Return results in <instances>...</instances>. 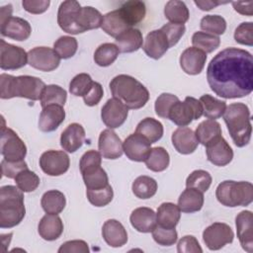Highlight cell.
Listing matches in <instances>:
<instances>
[{"label": "cell", "mask_w": 253, "mask_h": 253, "mask_svg": "<svg viewBox=\"0 0 253 253\" xmlns=\"http://www.w3.org/2000/svg\"><path fill=\"white\" fill-rule=\"evenodd\" d=\"M12 12H13V8H12L11 4L3 6L0 11V23L4 22L8 18L12 17Z\"/></svg>", "instance_id": "cell-63"}, {"label": "cell", "mask_w": 253, "mask_h": 253, "mask_svg": "<svg viewBox=\"0 0 253 253\" xmlns=\"http://www.w3.org/2000/svg\"><path fill=\"white\" fill-rule=\"evenodd\" d=\"M195 134L199 143L206 146L221 136V126L215 120H206L199 124Z\"/></svg>", "instance_id": "cell-34"}, {"label": "cell", "mask_w": 253, "mask_h": 253, "mask_svg": "<svg viewBox=\"0 0 253 253\" xmlns=\"http://www.w3.org/2000/svg\"><path fill=\"white\" fill-rule=\"evenodd\" d=\"M194 3L203 11H210L211 9H214L215 7H217L218 5L221 4H226V2H219V1H211V0H206V1H202V0H195Z\"/></svg>", "instance_id": "cell-62"}, {"label": "cell", "mask_w": 253, "mask_h": 253, "mask_svg": "<svg viewBox=\"0 0 253 253\" xmlns=\"http://www.w3.org/2000/svg\"><path fill=\"white\" fill-rule=\"evenodd\" d=\"M181 217L178 205L173 203H162L156 212L157 225L165 228H175Z\"/></svg>", "instance_id": "cell-32"}, {"label": "cell", "mask_w": 253, "mask_h": 253, "mask_svg": "<svg viewBox=\"0 0 253 253\" xmlns=\"http://www.w3.org/2000/svg\"><path fill=\"white\" fill-rule=\"evenodd\" d=\"M110 90L114 98L120 100L130 110L144 107L149 100L147 88L137 79L126 74L114 77L110 82Z\"/></svg>", "instance_id": "cell-2"}, {"label": "cell", "mask_w": 253, "mask_h": 253, "mask_svg": "<svg viewBox=\"0 0 253 253\" xmlns=\"http://www.w3.org/2000/svg\"><path fill=\"white\" fill-rule=\"evenodd\" d=\"M41 205L46 213L58 214L64 210L66 199L62 192L58 190H49L42 195Z\"/></svg>", "instance_id": "cell-35"}, {"label": "cell", "mask_w": 253, "mask_h": 253, "mask_svg": "<svg viewBox=\"0 0 253 253\" xmlns=\"http://www.w3.org/2000/svg\"><path fill=\"white\" fill-rule=\"evenodd\" d=\"M206 152L208 160L215 166H225L233 158V150L222 135L206 145Z\"/></svg>", "instance_id": "cell-18"}, {"label": "cell", "mask_w": 253, "mask_h": 253, "mask_svg": "<svg viewBox=\"0 0 253 253\" xmlns=\"http://www.w3.org/2000/svg\"><path fill=\"white\" fill-rule=\"evenodd\" d=\"M45 86L46 85L42 79L35 76H13L6 73L0 75L1 99L21 97L32 101H38L41 99Z\"/></svg>", "instance_id": "cell-3"}, {"label": "cell", "mask_w": 253, "mask_h": 253, "mask_svg": "<svg viewBox=\"0 0 253 253\" xmlns=\"http://www.w3.org/2000/svg\"><path fill=\"white\" fill-rule=\"evenodd\" d=\"M200 27L203 31H205V33L218 37L225 32L226 21L219 15H206L202 18Z\"/></svg>", "instance_id": "cell-46"}, {"label": "cell", "mask_w": 253, "mask_h": 253, "mask_svg": "<svg viewBox=\"0 0 253 253\" xmlns=\"http://www.w3.org/2000/svg\"><path fill=\"white\" fill-rule=\"evenodd\" d=\"M129 221L135 230L142 233L152 232L157 225L155 211L146 207H140L133 210L130 213Z\"/></svg>", "instance_id": "cell-25"}, {"label": "cell", "mask_w": 253, "mask_h": 253, "mask_svg": "<svg viewBox=\"0 0 253 253\" xmlns=\"http://www.w3.org/2000/svg\"><path fill=\"white\" fill-rule=\"evenodd\" d=\"M128 109L118 99H109L101 110V119L109 128L120 127L126 120Z\"/></svg>", "instance_id": "cell-14"}, {"label": "cell", "mask_w": 253, "mask_h": 253, "mask_svg": "<svg viewBox=\"0 0 253 253\" xmlns=\"http://www.w3.org/2000/svg\"><path fill=\"white\" fill-rule=\"evenodd\" d=\"M49 0H24L22 2L23 8L31 14H42L49 7Z\"/></svg>", "instance_id": "cell-60"}, {"label": "cell", "mask_w": 253, "mask_h": 253, "mask_svg": "<svg viewBox=\"0 0 253 253\" xmlns=\"http://www.w3.org/2000/svg\"><path fill=\"white\" fill-rule=\"evenodd\" d=\"M40 236L46 241H53L63 232V222L57 214L46 213L42 217L38 225Z\"/></svg>", "instance_id": "cell-27"}, {"label": "cell", "mask_w": 253, "mask_h": 253, "mask_svg": "<svg viewBox=\"0 0 253 253\" xmlns=\"http://www.w3.org/2000/svg\"><path fill=\"white\" fill-rule=\"evenodd\" d=\"M28 63V53L20 46L0 41V67L3 70H16Z\"/></svg>", "instance_id": "cell-12"}, {"label": "cell", "mask_w": 253, "mask_h": 253, "mask_svg": "<svg viewBox=\"0 0 253 253\" xmlns=\"http://www.w3.org/2000/svg\"><path fill=\"white\" fill-rule=\"evenodd\" d=\"M203 116V108L199 100L194 97H186L183 102L178 100L171 107L168 119L179 126H187L194 120Z\"/></svg>", "instance_id": "cell-7"}, {"label": "cell", "mask_w": 253, "mask_h": 253, "mask_svg": "<svg viewBox=\"0 0 253 253\" xmlns=\"http://www.w3.org/2000/svg\"><path fill=\"white\" fill-rule=\"evenodd\" d=\"M103 17L104 16L97 9L91 6L81 7L76 18V25L79 33L82 34L89 30L101 28Z\"/></svg>", "instance_id": "cell-28"}, {"label": "cell", "mask_w": 253, "mask_h": 253, "mask_svg": "<svg viewBox=\"0 0 253 253\" xmlns=\"http://www.w3.org/2000/svg\"><path fill=\"white\" fill-rule=\"evenodd\" d=\"M82 178L87 190H98L109 185L108 175L102 167L83 173Z\"/></svg>", "instance_id": "cell-44"}, {"label": "cell", "mask_w": 253, "mask_h": 253, "mask_svg": "<svg viewBox=\"0 0 253 253\" xmlns=\"http://www.w3.org/2000/svg\"><path fill=\"white\" fill-rule=\"evenodd\" d=\"M169 47L167 37L160 29L148 33L142 46L146 55L153 59L161 58Z\"/></svg>", "instance_id": "cell-22"}, {"label": "cell", "mask_w": 253, "mask_h": 253, "mask_svg": "<svg viewBox=\"0 0 253 253\" xmlns=\"http://www.w3.org/2000/svg\"><path fill=\"white\" fill-rule=\"evenodd\" d=\"M206 61L207 53L195 46L186 48L180 56V66L189 75L200 74L205 67Z\"/></svg>", "instance_id": "cell-20"}, {"label": "cell", "mask_w": 253, "mask_h": 253, "mask_svg": "<svg viewBox=\"0 0 253 253\" xmlns=\"http://www.w3.org/2000/svg\"><path fill=\"white\" fill-rule=\"evenodd\" d=\"M101 28L109 36L117 38L131 27L125 20L120 10L117 9L104 15Z\"/></svg>", "instance_id": "cell-30"}, {"label": "cell", "mask_w": 253, "mask_h": 253, "mask_svg": "<svg viewBox=\"0 0 253 253\" xmlns=\"http://www.w3.org/2000/svg\"><path fill=\"white\" fill-rule=\"evenodd\" d=\"M164 15L170 23L184 25L190 17L189 9L185 2L179 0L168 1L164 7Z\"/></svg>", "instance_id": "cell-37"}, {"label": "cell", "mask_w": 253, "mask_h": 253, "mask_svg": "<svg viewBox=\"0 0 253 253\" xmlns=\"http://www.w3.org/2000/svg\"><path fill=\"white\" fill-rule=\"evenodd\" d=\"M15 182L17 187L24 193H30L37 190L41 180L40 177L34 172L28 169L20 171L15 177Z\"/></svg>", "instance_id": "cell-48"}, {"label": "cell", "mask_w": 253, "mask_h": 253, "mask_svg": "<svg viewBox=\"0 0 253 253\" xmlns=\"http://www.w3.org/2000/svg\"><path fill=\"white\" fill-rule=\"evenodd\" d=\"M232 6L234 10L245 16H252L253 14V1H248V2H232Z\"/></svg>", "instance_id": "cell-61"}, {"label": "cell", "mask_w": 253, "mask_h": 253, "mask_svg": "<svg viewBox=\"0 0 253 253\" xmlns=\"http://www.w3.org/2000/svg\"><path fill=\"white\" fill-rule=\"evenodd\" d=\"M199 101L203 108V115L209 120L221 118L226 109V103L224 101L218 100L210 94L203 95Z\"/></svg>", "instance_id": "cell-38"}, {"label": "cell", "mask_w": 253, "mask_h": 253, "mask_svg": "<svg viewBox=\"0 0 253 253\" xmlns=\"http://www.w3.org/2000/svg\"><path fill=\"white\" fill-rule=\"evenodd\" d=\"M204 206V193L194 188H186L178 199L180 211L187 213L199 211Z\"/></svg>", "instance_id": "cell-31"}, {"label": "cell", "mask_w": 253, "mask_h": 253, "mask_svg": "<svg viewBox=\"0 0 253 253\" xmlns=\"http://www.w3.org/2000/svg\"><path fill=\"white\" fill-rule=\"evenodd\" d=\"M101 163H102L101 153L93 149L88 150L81 156V159L79 162L80 172L81 174H83L85 172L101 167Z\"/></svg>", "instance_id": "cell-53"}, {"label": "cell", "mask_w": 253, "mask_h": 253, "mask_svg": "<svg viewBox=\"0 0 253 253\" xmlns=\"http://www.w3.org/2000/svg\"><path fill=\"white\" fill-rule=\"evenodd\" d=\"M94 81L87 73H79L69 83V92L77 97H84L93 86Z\"/></svg>", "instance_id": "cell-49"}, {"label": "cell", "mask_w": 253, "mask_h": 253, "mask_svg": "<svg viewBox=\"0 0 253 253\" xmlns=\"http://www.w3.org/2000/svg\"><path fill=\"white\" fill-rule=\"evenodd\" d=\"M223 120L228 132L237 147H244L251 139L252 126L250 111L243 103H232L226 106Z\"/></svg>", "instance_id": "cell-4"}, {"label": "cell", "mask_w": 253, "mask_h": 253, "mask_svg": "<svg viewBox=\"0 0 253 253\" xmlns=\"http://www.w3.org/2000/svg\"><path fill=\"white\" fill-rule=\"evenodd\" d=\"M103 95H104V90L102 85L99 82L94 81L91 90L88 92L87 95L83 97V100L85 105L89 107H93L99 104V102L103 98Z\"/></svg>", "instance_id": "cell-59"}, {"label": "cell", "mask_w": 253, "mask_h": 253, "mask_svg": "<svg viewBox=\"0 0 253 253\" xmlns=\"http://www.w3.org/2000/svg\"><path fill=\"white\" fill-rule=\"evenodd\" d=\"M0 24V32L3 37L22 42L28 40L31 36L32 27L23 18L12 16Z\"/></svg>", "instance_id": "cell-19"}, {"label": "cell", "mask_w": 253, "mask_h": 253, "mask_svg": "<svg viewBox=\"0 0 253 253\" xmlns=\"http://www.w3.org/2000/svg\"><path fill=\"white\" fill-rule=\"evenodd\" d=\"M143 43L142 34L138 29L130 28L116 38L115 44L120 52L128 53L138 50Z\"/></svg>", "instance_id": "cell-29"}, {"label": "cell", "mask_w": 253, "mask_h": 253, "mask_svg": "<svg viewBox=\"0 0 253 253\" xmlns=\"http://www.w3.org/2000/svg\"><path fill=\"white\" fill-rule=\"evenodd\" d=\"M70 160L66 152L61 150H47L40 157V166L48 176H60L69 169Z\"/></svg>", "instance_id": "cell-11"}, {"label": "cell", "mask_w": 253, "mask_h": 253, "mask_svg": "<svg viewBox=\"0 0 253 253\" xmlns=\"http://www.w3.org/2000/svg\"><path fill=\"white\" fill-rule=\"evenodd\" d=\"M26 214L24 192L16 186L0 188V227L12 228L18 225Z\"/></svg>", "instance_id": "cell-5"}, {"label": "cell", "mask_w": 253, "mask_h": 253, "mask_svg": "<svg viewBox=\"0 0 253 253\" xmlns=\"http://www.w3.org/2000/svg\"><path fill=\"white\" fill-rule=\"evenodd\" d=\"M65 111L63 106L52 104L42 108L39 119V128L43 132L55 130L64 121Z\"/></svg>", "instance_id": "cell-21"}, {"label": "cell", "mask_w": 253, "mask_h": 253, "mask_svg": "<svg viewBox=\"0 0 253 253\" xmlns=\"http://www.w3.org/2000/svg\"><path fill=\"white\" fill-rule=\"evenodd\" d=\"M89 247L84 240H69L58 249V253H88Z\"/></svg>", "instance_id": "cell-58"}, {"label": "cell", "mask_w": 253, "mask_h": 253, "mask_svg": "<svg viewBox=\"0 0 253 253\" xmlns=\"http://www.w3.org/2000/svg\"><path fill=\"white\" fill-rule=\"evenodd\" d=\"M150 141L138 132L129 134L123 142V149L126 157L131 161L144 162L151 147Z\"/></svg>", "instance_id": "cell-13"}, {"label": "cell", "mask_w": 253, "mask_h": 253, "mask_svg": "<svg viewBox=\"0 0 253 253\" xmlns=\"http://www.w3.org/2000/svg\"><path fill=\"white\" fill-rule=\"evenodd\" d=\"M78 48L77 40L73 37L62 36L58 38L53 43V49L59 55L60 58L68 59L72 57Z\"/></svg>", "instance_id": "cell-47"}, {"label": "cell", "mask_w": 253, "mask_h": 253, "mask_svg": "<svg viewBox=\"0 0 253 253\" xmlns=\"http://www.w3.org/2000/svg\"><path fill=\"white\" fill-rule=\"evenodd\" d=\"M119 10L131 28L132 26L140 23L146 14L145 4L138 0L126 1L119 8Z\"/></svg>", "instance_id": "cell-33"}, {"label": "cell", "mask_w": 253, "mask_h": 253, "mask_svg": "<svg viewBox=\"0 0 253 253\" xmlns=\"http://www.w3.org/2000/svg\"><path fill=\"white\" fill-rule=\"evenodd\" d=\"M215 197L225 207H246L253 201V186L247 181L226 180L216 187Z\"/></svg>", "instance_id": "cell-6"}, {"label": "cell", "mask_w": 253, "mask_h": 253, "mask_svg": "<svg viewBox=\"0 0 253 253\" xmlns=\"http://www.w3.org/2000/svg\"><path fill=\"white\" fill-rule=\"evenodd\" d=\"M85 129L77 123H72L66 126L60 135V145L63 150L73 153L77 151L84 143Z\"/></svg>", "instance_id": "cell-24"}, {"label": "cell", "mask_w": 253, "mask_h": 253, "mask_svg": "<svg viewBox=\"0 0 253 253\" xmlns=\"http://www.w3.org/2000/svg\"><path fill=\"white\" fill-rule=\"evenodd\" d=\"M211 89L224 99L248 96L253 90V57L241 48L227 47L215 54L207 68Z\"/></svg>", "instance_id": "cell-1"}, {"label": "cell", "mask_w": 253, "mask_h": 253, "mask_svg": "<svg viewBox=\"0 0 253 253\" xmlns=\"http://www.w3.org/2000/svg\"><path fill=\"white\" fill-rule=\"evenodd\" d=\"M177 251L179 253H202L203 249L195 236L185 235L179 240Z\"/></svg>", "instance_id": "cell-56"}, {"label": "cell", "mask_w": 253, "mask_h": 253, "mask_svg": "<svg viewBox=\"0 0 253 253\" xmlns=\"http://www.w3.org/2000/svg\"><path fill=\"white\" fill-rule=\"evenodd\" d=\"M144 162L149 170L153 172H161L169 166L170 156L165 148L157 146L151 148Z\"/></svg>", "instance_id": "cell-40"}, {"label": "cell", "mask_w": 253, "mask_h": 253, "mask_svg": "<svg viewBox=\"0 0 253 253\" xmlns=\"http://www.w3.org/2000/svg\"><path fill=\"white\" fill-rule=\"evenodd\" d=\"M66 99H67V93L62 87L55 84H50L44 87L40 101H41V106L44 108L52 104L64 106L66 103Z\"/></svg>", "instance_id": "cell-41"}, {"label": "cell", "mask_w": 253, "mask_h": 253, "mask_svg": "<svg viewBox=\"0 0 253 253\" xmlns=\"http://www.w3.org/2000/svg\"><path fill=\"white\" fill-rule=\"evenodd\" d=\"M132 193L138 199L146 200L152 198L157 192V182L149 176H138L132 183Z\"/></svg>", "instance_id": "cell-39"}, {"label": "cell", "mask_w": 253, "mask_h": 253, "mask_svg": "<svg viewBox=\"0 0 253 253\" xmlns=\"http://www.w3.org/2000/svg\"><path fill=\"white\" fill-rule=\"evenodd\" d=\"M237 237L241 247L248 253L253 252V214L250 211H242L235 217Z\"/></svg>", "instance_id": "cell-17"}, {"label": "cell", "mask_w": 253, "mask_h": 253, "mask_svg": "<svg viewBox=\"0 0 253 253\" xmlns=\"http://www.w3.org/2000/svg\"><path fill=\"white\" fill-rule=\"evenodd\" d=\"M86 196L90 204L101 208L109 205L114 197L112 186L109 184L106 187L98 190H86Z\"/></svg>", "instance_id": "cell-50"}, {"label": "cell", "mask_w": 253, "mask_h": 253, "mask_svg": "<svg viewBox=\"0 0 253 253\" xmlns=\"http://www.w3.org/2000/svg\"><path fill=\"white\" fill-rule=\"evenodd\" d=\"M81 9L80 3L75 0H66L60 3L57 12V24L60 29L71 35H78L76 18Z\"/></svg>", "instance_id": "cell-15"}, {"label": "cell", "mask_w": 253, "mask_h": 253, "mask_svg": "<svg viewBox=\"0 0 253 253\" xmlns=\"http://www.w3.org/2000/svg\"><path fill=\"white\" fill-rule=\"evenodd\" d=\"M234 40L236 42L248 46L253 45V23L243 22L234 31Z\"/></svg>", "instance_id": "cell-54"}, {"label": "cell", "mask_w": 253, "mask_h": 253, "mask_svg": "<svg viewBox=\"0 0 253 253\" xmlns=\"http://www.w3.org/2000/svg\"><path fill=\"white\" fill-rule=\"evenodd\" d=\"M212 178L211 174L206 170H195L193 171L186 179V187L194 188L199 190L202 193H205L209 190L211 184Z\"/></svg>", "instance_id": "cell-45"}, {"label": "cell", "mask_w": 253, "mask_h": 253, "mask_svg": "<svg viewBox=\"0 0 253 253\" xmlns=\"http://www.w3.org/2000/svg\"><path fill=\"white\" fill-rule=\"evenodd\" d=\"M179 100V98L173 94L170 93H162L159 95L155 101L154 109L155 113L158 117L163 119H168V114L173 106L174 103H176Z\"/></svg>", "instance_id": "cell-52"}, {"label": "cell", "mask_w": 253, "mask_h": 253, "mask_svg": "<svg viewBox=\"0 0 253 253\" xmlns=\"http://www.w3.org/2000/svg\"><path fill=\"white\" fill-rule=\"evenodd\" d=\"M160 30L165 34V36L167 37V40L169 42V46L172 47L184 36V34L186 32V27H185V25H182V24L168 23V24H165L164 26H162Z\"/></svg>", "instance_id": "cell-55"}, {"label": "cell", "mask_w": 253, "mask_h": 253, "mask_svg": "<svg viewBox=\"0 0 253 253\" xmlns=\"http://www.w3.org/2000/svg\"><path fill=\"white\" fill-rule=\"evenodd\" d=\"M192 43L195 47L202 49L206 53H210L219 46L220 39L209 33L196 32L192 37Z\"/></svg>", "instance_id": "cell-43"}, {"label": "cell", "mask_w": 253, "mask_h": 253, "mask_svg": "<svg viewBox=\"0 0 253 253\" xmlns=\"http://www.w3.org/2000/svg\"><path fill=\"white\" fill-rule=\"evenodd\" d=\"M120 50L115 43L105 42L100 44L94 52V61L97 65L106 67L115 62Z\"/></svg>", "instance_id": "cell-42"}, {"label": "cell", "mask_w": 253, "mask_h": 253, "mask_svg": "<svg viewBox=\"0 0 253 253\" xmlns=\"http://www.w3.org/2000/svg\"><path fill=\"white\" fill-rule=\"evenodd\" d=\"M102 236L106 243L114 248L122 247L127 242V232L117 219H108L102 227Z\"/></svg>", "instance_id": "cell-26"}, {"label": "cell", "mask_w": 253, "mask_h": 253, "mask_svg": "<svg viewBox=\"0 0 253 253\" xmlns=\"http://www.w3.org/2000/svg\"><path fill=\"white\" fill-rule=\"evenodd\" d=\"M234 233L231 227L223 222H213L203 232V240L210 250H219L231 243Z\"/></svg>", "instance_id": "cell-9"}, {"label": "cell", "mask_w": 253, "mask_h": 253, "mask_svg": "<svg viewBox=\"0 0 253 253\" xmlns=\"http://www.w3.org/2000/svg\"><path fill=\"white\" fill-rule=\"evenodd\" d=\"M1 154L8 161L24 160L27 154L25 142L13 129L5 126L1 130Z\"/></svg>", "instance_id": "cell-8"}, {"label": "cell", "mask_w": 253, "mask_h": 253, "mask_svg": "<svg viewBox=\"0 0 253 253\" xmlns=\"http://www.w3.org/2000/svg\"><path fill=\"white\" fill-rule=\"evenodd\" d=\"M163 131V125L153 118L143 119L138 123L135 128V132L142 134L150 141V143H155L161 139Z\"/></svg>", "instance_id": "cell-36"}, {"label": "cell", "mask_w": 253, "mask_h": 253, "mask_svg": "<svg viewBox=\"0 0 253 253\" xmlns=\"http://www.w3.org/2000/svg\"><path fill=\"white\" fill-rule=\"evenodd\" d=\"M98 148L106 159H118L123 155V142L119 135L111 128L101 131L98 140Z\"/></svg>", "instance_id": "cell-16"}, {"label": "cell", "mask_w": 253, "mask_h": 253, "mask_svg": "<svg viewBox=\"0 0 253 253\" xmlns=\"http://www.w3.org/2000/svg\"><path fill=\"white\" fill-rule=\"evenodd\" d=\"M152 237L154 241L161 246H171L176 243L178 233L175 228H165L159 225L152 230Z\"/></svg>", "instance_id": "cell-51"}, {"label": "cell", "mask_w": 253, "mask_h": 253, "mask_svg": "<svg viewBox=\"0 0 253 253\" xmlns=\"http://www.w3.org/2000/svg\"><path fill=\"white\" fill-rule=\"evenodd\" d=\"M28 164L25 162V160L21 161H8L3 159L1 161V169H2V174L3 176L10 178V179H15L17 174L24 170L28 169Z\"/></svg>", "instance_id": "cell-57"}, {"label": "cell", "mask_w": 253, "mask_h": 253, "mask_svg": "<svg viewBox=\"0 0 253 253\" xmlns=\"http://www.w3.org/2000/svg\"><path fill=\"white\" fill-rule=\"evenodd\" d=\"M171 140L174 148L181 154H191L199 145L194 130L188 126H179L175 129L172 133Z\"/></svg>", "instance_id": "cell-23"}, {"label": "cell", "mask_w": 253, "mask_h": 253, "mask_svg": "<svg viewBox=\"0 0 253 253\" xmlns=\"http://www.w3.org/2000/svg\"><path fill=\"white\" fill-rule=\"evenodd\" d=\"M60 59L56 51L47 46H37L28 52L29 65L43 72L56 69L60 63Z\"/></svg>", "instance_id": "cell-10"}]
</instances>
